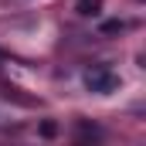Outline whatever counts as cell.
I'll use <instances>...</instances> for the list:
<instances>
[{
    "label": "cell",
    "instance_id": "1",
    "mask_svg": "<svg viewBox=\"0 0 146 146\" xmlns=\"http://www.w3.org/2000/svg\"><path fill=\"white\" fill-rule=\"evenodd\" d=\"M82 82H85V88L95 92V95H109V92L119 88V75L112 72V68H106V65H92L88 72L82 75Z\"/></svg>",
    "mask_w": 146,
    "mask_h": 146
},
{
    "label": "cell",
    "instance_id": "2",
    "mask_svg": "<svg viewBox=\"0 0 146 146\" xmlns=\"http://www.w3.org/2000/svg\"><path fill=\"white\" fill-rule=\"evenodd\" d=\"M78 17H99V10H102V0H78Z\"/></svg>",
    "mask_w": 146,
    "mask_h": 146
},
{
    "label": "cell",
    "instance_id": "3",
    "mask_svg": "<svg viewBox=\"0 0 146 146\" xmlns=\"http://www.w3.org/2000/svg\"><path fill=\"white\" fill-rule=\"evenodd\" d=\"M126 27H129L126 21H106V24H102V34H119V31H126Z\"/></svg>",
    "mask_w": 146,
    "mask_h": 146
},
{
    "label": "cell",
    "instance_id": "4",
    "mask_svg": "<svg viewBox=\"0 0 146 146\" xmlns=\"http://www.w3.org/2000/svg\"><path fill=\"white\" fill-rule=\"evenodd\" d=\"M54 129H58L54 122H44V126H41V133H44V136H54Z\"/></svg>",
    "mask_w": 146,
    "mask_h": 146
}]
</instances>
